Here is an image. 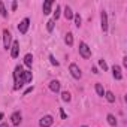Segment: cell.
Segmentation results:
<instances>
[{"instance_id": "obj_23", "label": "cell", "mask_w": 127, "mask_h": 127, "mask_svg": "<svg viewBox=\"0 0 127 127\" xmlns=\"http://www.w3.org/2000/svg\"><path fill=\"white\" fill-rule=\"evenodd\" d=\"M54 26H55V21H54V20H49V21L46 23V30H48L49 33H52V30H54Z\"/></svg>"}, {"instance_id": "obj_29", "label": "cell", "mask_w": 127, "mask_h": 127, "mask_svg": "<svg viewBox=\"0 0 127 127\" xmlns=\"http://www.w3.org/2000/svg\"><path fill=\"white\" fill-rule=\"evenodd\" d=\"M17 6H18V3H17V2H14V3H12V11H15V9H17Z\"/></svg>"}, {"instance_id": "obj_4", "label": "cell", "mask_w": 127, "mask_h": 127, "mask_svg": "<svg viewBox=\"0 0 127 127\" xmlns=\"http://www.w3.org/2000/svg\"><path fill=\"white\" fill-rule=\"evenodd\" d=\"M69 72H70V75H72L75 79H81V76H82V72H81L79 66L75 64V63H72V64L69 66Z\"/></svg>"}, {"instance_id": "obj_31", "label": "cell", "mask_w": 127, "mask_h": 127, "mask_svg": "<svg viewBox=\"0 0 127 127\" xmlns=\"http://www.w3.org/2000/svg\"><path fill=\"white\" fill-rule=\"evenodd\" d=\"M91 72H93V73H96V75H97V73H99V70H97V69H96V67H93V69H91Z\"/></svg>"}, {"instance_id": "obj_19", "label": "cell", "mask_w": 127, "mask_h": 127, "mask_svg": "<svg viewBox=\"0 0 127 127\" xmlns=\"http://www.w3.org/2000/svg\"><path fill=\"white\" fill-rule=\"evenodd\" d=\"M64 42H66V45H67V46H72V45H73V34H72L70 32L66 34V37H64Z\"/></svg>"}, {"instance_id": "obj_8", "label": "cell", "mask_w": 127, "mask_h": 127, "mask_svg": "<svg viewBox=\"0 0 127 127\" xmlns=\"http://www.w3.org/2000/svg\"><path fill=\"white\" fill-rule=\"evenodd\" d=\"M20 55V42L18 40H14L12 45H11V57L12 58H17Z\"/></svg>"}, {"instance_id": "obj_11", "label": "cell", "mask_w": 127, "mask_h": 127, "mask_svg": "<svg viewBox=\"0 0 127 127\" xmlns=\"http://www.w3.org/2000/svg\"><path fill=\"white\" fill-rule=\"evenodd\" d=\"M52 5H54V2H52V0H46V2L43 3V6H42L43 15H48V14H51V8H52Z\"/></svg>"}, {"instance_id": "obj_30", "label": "cell", "mask_w": 127, "mask_h": 127, "mask_svg": "<svg viewBox=\"0 0 127 127\" xmlns=\"http://www.w3.org/2000/svg\"><path fill=\"white\" fill-rule=\"evenodd\" d=\"M123 64H124V66H127V57H124V58H123Z\"/></svg>"}, {"instance_id": "obj_33", "label": "cell", "mask_w": 127, "mask_h": 127, "mask_svg": "<svg viewBox=\"0 0 127 127\" xmlns=\"http://www.w3.org/2000/svg\"><path fill=\"white\" fill-rule=\"evenodd\" d=\"M2 118H3V114H2V112H0V121H2Z\"/></svg>"}, {"instance_id": "obj_13", "label": "cell", "mask_w": 127, "mask_h": 127, "mask_svg": "<svg viewBox=\"0 0 127 127\" xmlns=\"http://www.w3.org/2000/svg\"><path fill=\"white\" fill-rule=\"evenodd\" d=\"M49 90H51L52 93H58V91H60V82H58L57 79L51 81V82H49Z\"/></svg>"}, {"instance_id": "obj_7", "label": "cell", "mask_w": 127, "mask_h": 127, "mask_svg": "<svg viewBox=\"0 0 127 127\" xmlns=\"http://www.w3.org/2000/svg\"><path fill=\"white\" fill-rule=\"evenodd\" d=\"M52 123H54V118H52L51 115H45V117H42V118H40L39 126H40V127H51V126H52Z\"/></svg>"}, {"instance_id": "obj_18", "label": "cell", "mask_w": 127, "mask_h": 127, "mask_svg": "<svg viewBox=\"0 0 127 127\" xmlns=\"http://www.w3.org/2000/svg\"><path fill=\"white\" fill-rule=\"evenodd\" d=\"M103 97H106V100L109 102V103H114L115 102V94L112 93V91H105V96Z\"/></svg>"}, {"instance_id": "obj_10", "label": "cell", "mask_w": 127, "mask_h": 127, "mask_svg": "<svg viewBox=\"0 0 127 127\" xmlns=\"http://www.w3.org/2000/svg\"><path fill=\"white\" fill-rule=\"evenodd\" d=\"M21 118H23V117H21V112L17 111V112H14V114L11 115V123H12L14 126H20V124H21Z\"/></svg>"}, {"instance_id": "obj_12", "label": "cell", "mask_w": 127, "mask_h": 127, "mask_svg": "<svg viewBox=\"0 0 127 127\" xmlns=\"http://www.w3.org/2000/svg\"><path fill=\"white\" fill-rule=\"evenodd\" d=\"M32 79H33L32 70H24V72H23V82H24V84H30Z\"/></svg>"}, {"instance_id": "obj_14", "label": "cell", "mask_w": 127, "mask_h": 127, "mask_svg": "<svg viewBox=\"0 0 127 127\" xmlns=\"http://www.w3.org/2000/svg\"><path fill=\"white\" fill-rule=\"evenodd\" d=\"M63 14H64V17H66V20H73V12H72V8L70 6H66L64 8V12H63Z\"/></svg>"}, {"instance_id": "obj_25", "label": "cell", "mask_w": 127, "mask_h": 127, "mask_svg": "<svg viewBox=\"0 0 127 127\" xmlns=\"http://www.w3.org/2000/svg\"><path fill=\"white\" fill-rule=\"evenodd\" d=\"M99 66L103 69V72L108 70V64H106V61H105V60H99Z\"/></svg>"}, {"instance_id": "obj_9", "label": "cell", "mask_w": 127, "mask_h": 127, "mask_svg": "<svg viewBox=\"0 0 127 127\" xmlns=\"http://www.w3.org/2000/svg\"><path fill=\"white\" fill-rule=\"evenodd\" d=\"M112 76H114V79H117V81H121V79H123L121 67H120L118 64H114V66H112Z\"/></svg>"}, {"instance_id": "obj_34", "label": "cell", "mask_w": 127, "mask_h": 127, "mask_svg": "<svg viewBox=\"0 0 127 127\" xmlns=\"http://www.w3.org/2000/svg\"><path fill=\"white\" fill-rule=\"evenodd\" d=\"M82 127H88V126H82Z\"/></svg>"}, {"instance_id": "obj_5", "label": "cell", "mask_w": 127, "mask_h": 127, "mask_svg": "<svg viewBox=\"0 0 127 127\" xmlns=\"http://www.w3.org/2000/svg\"><path fill=\"white\" fill-rule=\"evenodd\" d=\"M100 26H102V32L106 33L108 32V14H106V11L100 12Z\"/></svg>"}, {"instance_id": "obj_2", "label": "cell", "mask_w": 127, "mask_h": 127, "mask_svg": "<svg viewBox=\"0 0 127 127\" xmlns=\"http://www.w3.org/2000/svg\"><path fill=\"white\" fill-rule=\"evenodd\" d=\"M79 54L82 58H90L91 57V48L85 42H79Z\"/></svg>"}, {"instance_id": "obj_28", "label": "cell", "mask_w": 127, "mask_h": 127, "mask_svg": "<svg viewBox=\"0 0 127 127\" xmlns=\"http://www.w3.org/2000/svg\"><path fill=\"white\" fill-rule=\"evenodd\" d=\"M32 91H33V87H29V88L24 91V94H29V93H32Z\"/></svg>"}, {"instance_id": "obj_26", "label": "cell", "mask_w": 127, "mask_h": 127, "mask_svg": "<svg viewBox=\"0 0 127 127\" xmlns=\"http://www.w3.org/2000/svg\"><path fill=\"white\" fill-rule=\"evenodd\" d=\"M49 60H51V64H54V66H58V61L54 58V55H52V54H49Z\"/></svg>"}, {"instance_id": "obj_17", "label": "cell", "mask_w": 127, "mask_h": 127, "mask_svg": "<svg viewBox=\"0 0 127 127\" xmlns=\"http://www.w3.org/2000/svg\"><path fill=\"white\" fill-rule=\"evenodd\" d=\"M94 90H96L97 96H100V97H103V96H105V88L102 87V84H96V85H94Z\"/></svg>"}, {"instance_id": "obj_27", "label": "cell", "mask_w": 127, "mask_h": 127, "mask_svg": "<svg viewBox=\"0 0 127 127\" xmlns=\"http://www.w3.org/2000/svg\"><path fill=\"white\" fill-rule=\"evenodd\" d=\"M60 115H61V118H63V120H66V118H67V115H66V112H64V111H63V108H60Z\"/></svg>"}, {"instance_id": "obj_32", "label": "cell", "mask_w": 127, "mask_h": 127, "mask_svg": "<svg viewBox=\"0 0 127 127\" xmlns=\"http://www.w3.org/2000/svg\"><path fill=\"white\" fill-rule=\"evenodd\" d=\"M0 127H9V126H8L6 123H2V124H0Z\"/></svg>"}, {"instance_id": "obj_15", "label": "cell", "mask_w": 127, "mask_h": 127, "mask_svg": "<svg viewBox=\"0 0 127 127\" xmlns=\"http://www.w3.org/2000/svg\"><path fill=\"white\" fill-rule=\"evenodd\" d=\"M24 64L27 67H32V64H33V55L32 54H26L24 55Z\"/></svg>"}, {"instance_id": "obj_6", "label": "cell", "mask_w": 127, "mask_h": 127, "mask_svg": "<svg viewBox=\"0 0 127 127\" xmlns=\"http://www.w3.org/2000/svg\"><path fill=\"white\" fill-rule=\"evenodd\" d=\"M29 27H30V20H29V18H24V20L18 24V32H20L21 34H26L27 30H29Z\"/></svg>"}, {"instance_id": "obj_20", "label": "cell", "mask_w": 127, "mask_h": 127, "mask_svg": "<svg viewBox=\"0 0 127 127\" xmlns=\"http://www.w3.org/2000/svg\"><path fill=\"white\" fill-rule=\"evenodd\" d=\"M0 15H2L3 18H6V17H8V11H6V8H5V3H3V2H0Z\"/></svg>"}, {"instance_id": "obj_24", "label": "cell", "mask_w": 127, "mask_h": 127, "mask_svg": "<svg viewBox=\"0 0 127 127\" xmlns=\"http://www.w3.org/2000/svg\"><path fill=\"white\" fill-rule=\"evenodd\" d=\"M60 14H61V8L57 5V6H55V12H54V21H55V20H58Z\"/></svg>"}, {"instance_id": "obj_22", "label": "cell", "mask_w": 127, "mask_h": 127, "mask_svg": "<svg viewBox=\"0 0 127 127\" xmlns=\"http://www.w3.org/2000/svg\"><path fill=\"white\" fill-rule=\"evenodd\" d=\"M61 99H63V102H70V93L69 91H63L61 93Z\"/></svg>"}, {"instance_id": "obj_3", "label": "cell", "mask_w": 127, "mask_h": 127, "mask_svg": "<svg viewBox=\"0 0 127 127\" xmlns=\"http://www.w3.org/2000/svg\"><path fill=\"white\" fill-rule=\"evenodd\" d=\"M11 45H12V34L8 29H5L3 30V46H5V49H9Z\"/></svg>"}, {"instance_id": "obj_21", "label": "cell", "mask_w": 127, "mask_h": 127, "mask_svg": "<svg viewBox=\"0 0 127 127\" xmlns=\"http://www.w3.org/2000/svg\"><path fill=\"white\" fill-rule=\"evenodd\" d=\"M73 21H75V26H76V27H81L82 18H81V15H79V14H75V15H73Z\"/></svg>"}, {"instance_id": "obj_16", "label": "cell", "mask_w": 127, "mask_h": 127, "mask_svg": "<svg viewBox=\"0 0 127 127\" xmlns=\"http://www.w3.org/2000/svg\"><path fill=\"white\" fill-rule=\"evenodd\" d=\"M106 121H108V124H109V126H112V127H115V126H117V118H115L112 114H108V115H106Z\"/></svg>"}, {"instance_id": "obj_1", "label": "cell", "mask_w": 127, "mask_h": 127, "mask_svg": "<svg viewBox=\"0 0 127 127\" xmlns=\"http://www.w3.org/2000/svg\"><path fill=\"white\" fill-rule=\"evenodd\" d=\"M23 66L21 64H18L15 69H14V81H15V85H14V90H20L23 85H24V82H23Z\"/></svg>"}]
</instances>
